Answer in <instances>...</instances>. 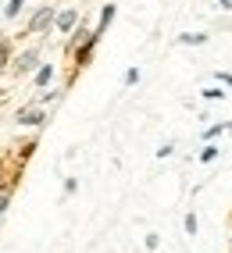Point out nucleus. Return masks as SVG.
<instances>
[{
	"instance_id": "obj_4",
	"label": "nucleus",
	"mask_w": 232,
	"mask_h": 253,
	"mask_svg": "<svg viewBox=\"0 0 232 253\" xmlns=\"http://www.w3.org/2000/svg\"><path fill=\"white\" fill-rule=\"evenodd\" d=\"M14 122H18V125H32V128H43V125H46V111H43L40 104H32V107H18Z\"/></svg>"
},
{
	"instance_id": "obj_16",
	"label": "nucleus",
	"mask_w": 232,
	"mask_h": 253,
	"mask_svg": "<svg viewBox=\"0 0 232 253\" xmlns=\"http://www.w3.org/2000/svg\"><path fill=\"white\" fill-rule=\"evenodd\" d=\"M172 154H175V143H164V146L157 150V157H161V161H164V157H172Z\"/></svg>"
},
{
	"instance_id": "obj_12",
	"label": "nucleus",
	"mask_w": 232,
	"mask_h": 253,
	"mask_svg": "<svg viewBox=\"0 0 232 253\" xmlns=\"http://www.w3.org/2000/svg\"><path fill=\"white\" fill-rule=\"evenodd\" d=\"M200 96H204V100H225V89H218V86H207Z\"/></svg>"
},
{
	"instance_id": "obj_6",
	"label": "nucleus",
	"mask_w": 232,
	"mask_h": 253,
	"mask_svg": "<svg viewBox=\"0 0 232 253\" xmlns=\"http://www.w3.org/2000/svg\"><path fill=\"white\" fill-rule=\"evenodd\" d=\"M54 64H40V68H36V75H32V86H36V89H46V86H50V82H54Z\"/></svg>"
},
{
	"instance_id": "obj_19",
	"label": "nucleus",
	"mask_w": 232,
	"mask_h": 253,
	"mask_svg": "<svg viewBox=\"0 0 232 253\" xmlns=\"http://www.w3.org/2000/svg\"><path fill=\"white\" fill-rule=\"evenodd\" d=\"M218 4H222V11H232V0H218Z\"/></svg>"
},
{
	"instance_id": "obj_3",
	"label": "nucleus",
	"mask_w": 232,
	"mask_h": 253,
	"mask_svg": "<svg viewBox=\"0 0 232 253\" xmlns=\"http://www.w3.org/2000/svg\"><path fill=\"white\" fill-rule=\"evenodd\" d=\"M54 7L50 4H43L36 14H32V18H29V25H25V32H46V29H54Z\"/></svg>"
},
{
	"instance_id": "obj_17",
	"label": "nucleus",
	"mask_w": 232,
	"mask_h": 253,
	"mask_svg": "<svg viewBox=\"0 0 232 253\" xmlns=\"http://www.w3.org/2000/svg\"><path fill=\"white\" fill-rule=\"evenodd\" d=\"M75 193H79V182L68 178V182H64V196H75Z\"/></svg>"
},
{
	"instance_id": "obj_1",
	"label": "nucleus",
	"mask_w": 232,
	"mask_h": 253,
	"mask_svg": "<svg viewBox=\"0 0 232 253\" xmlns=\"http://www.w3.org/2000/svg\"><path fill=\"white\" fill-rule=\"evenodd\" d=\"M40 64H43V46H29V50H22V54H14L11 75H29V72H36Z\"/></svg>"
},
{
	"instance_id": "obj_8",
	"label": "nucleus",
	"mask_w": 232,
	"mask_h": 253,
	"mask_svg": "<svg viewBox=\"0 0 232 253\" xmlns=\"http://www.w3.org/2000/svg\"><path fill=\"white\" fill-rule=\"evenodd\" d=\"M29 0H7V7H4V18H18V14L25 11Z\"/></svg>"
},
{
	"instance_id": "obj_11",
	"label": "nucleus",
	"mask_w": 232,
	"mask_h": 253,
	"mask_svg": "<svg viewBox=\"0 0 232 253\" xmlns=\"http://www.w3.org/2000/svg\"><path fill=\"white\" fill-rule=\"evenodd\" d=\"M214 157H218V146H204V150H200V157H196V161H200V164H211Z\"/></svg>"
},
{
	"instance_id": "obj_13",
	"label": "nucleus",
	"mask_w": 232,
	"mask_h": 253,
	"mask_svg": "<svg viewBox=\"0 0 232 253\" xmlns=\"http://www.w3.org/2000/svg\"><path fill=\"white\" fill-rule=\"evenodd\" d=\"M139 79H143V72H139V68H129V72H125V86H136Z\"/></svg>"
},
{
	"instance_id": "obj_10",
	"label": "nucleus",
	"mask_w": 232,
	"mask_h": 253,
	"mask_svg": "<svg viewBox=\"0 0 232 253\" xmlns=\"http://www.w3.org/2000/svg\"><path fill=\"white\" fill-rule=\"evenodd\" d=\"M225 128H232V122H222V125H211V128H204V139L211 143V139H218Z\"/></svg>"
},
{
	"instance_id": "obj_18",
	"label": "nucleus",
	"mask_w": 232,
	"mask_h": 253,
	"mask_svg": "<svg viewBox=\"0 0 232 253\" xmlns=\"http://www.w3.org/2000/svg\"><path fill=\"white\" fill-rule=\"evenodd\" d=\"M218 82H222V86H232V75L229 72H218Z\"/></svg>"
},
{
	"instance_id": "obj_5",
	"label": "nucleus",
	"mask_w": 232,
	"mask_h": 253,
	"mask_svg": "<svg viewBox=\"0 0 232 253\" xmlns=\"http://www.w3.org/2000/svg\"><path fill=\"white\" fill-rule=\"evenodd\" d=\"M114 14H118V7H114V4H104V7H100V22L93 25V36H96V40H100L104 32L111 29V22H114Z\"/></svg>"
},
{
	"instance_id": "obj_9",
	"label": "nucleus",
	"mask_w": 232,
	"mask_h": 253,
	"mask_svg": "<svg viewBox=\"0 0 232 253\" xmlns=\"http://www.w3.org/2000/svg\"><path fill=\"white\" fill-rule=\"evenodd\" d=\"M61 93H64V89H46V93L36 100V104H40V107H54L57 100H61Z\"/></svg>"
},
{
	"instance_id": "obj_14",
	"label": "nucleus",
	"mask_w": 232,
	"mask_h": 253,
	"mask_svg": "<svg viewBox=\"0 0 232 253\" xmlns=\"http://www.w3.org/2000/svg\"><path fill=\"white\" fill-rule=\"evenodd\" d=\"M196 228H200V221H196V214H186V232L196 235Z\"/></svg>"
},
{
	"instance_id": "obj_7",
	"label": "nucleus",
	"mask_w": 232,
	"mask_h": 253,
	"mask_svg": "<svg viewBox=\"0 0 232 253\" xmlns=\"http://www.w3.org/2000/svg\"><path fill=\"white\" fill-rule=\"evenodd\" d=\"M175 43L179 46H200V43H207V32H179Z\"/></svg>"
},
{
	"instance_id": "obj_20",
	"label": "nucleus",
	"mask_w": 232,
	"mask_h": 253,
	"mask_svg": "<svg viewBox=\"0 0 232 253\" xmlns=\"http://www.w3.org/2000/svg\"><path fill=\"white\" fill-rule=\"evenodd\" d=\"M0 225H4V214H0Z\"/></svg>"
},
{
	"instance_id": "obj_15",
	"label": "nucleus",
	"mask_w": 232,
	"mask_h": 253,
	"mask_svg": "<svg viewBox=\"0 0 232 253\" xmlns=\"http://www.w3.org/2000/svg\"><path fill=\"white\" fill-rule=\"evenodd\" d=\"M143 246H146V250H150V253H154V250L161 246V235H154V232H150V235H146V243H143Z\"/></svg>"
},
{
	"instance_id": "obj_2",
	"label": "nucleus",
	"mask_w": 232,
	"mask_h": 253,
	"mask_svg": "<svg viewBox=\"0 0 232 253\" xmlns=\"http://www.w3.org/2000/svg\"><path fill=\"white\" fill-rule=\"evenodd\" d=\"M79 22H82V14H79L75 7H61V11L54 14V29L64 32V36H72V32L79 29Z\"/></svg>"
}]
</instances>
